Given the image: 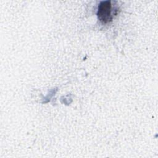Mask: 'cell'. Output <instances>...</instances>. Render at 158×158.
<instances>
[{
	"label": "cell",
	"instance_id": "cell-1",
	"mask_svg": "<svg viewBox=\"0 0 158 158\" xmlns=\"http://www.w3.org/2000/svg\"><path fill=\"white\" fill-rule=\"evenodd\" d=\"M112 5L110 1H101L98 6L97 15L98 19L102 23H107L112 20L111 15Z\"/></svg>",
	"mask_w": 158,
	"mask_h": 158
}]
</instances>
